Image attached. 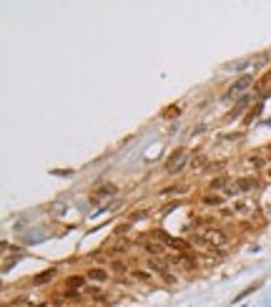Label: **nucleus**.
<instances>
[{"instance_id": "39448f33", "label": "nucleus", "mask_w": 271, "mask_h": 307, "mask_svg": "<svg viewBox=\"0 0 271 307\" xmlns=\"http://www.w3.org/2000/svg\"><path fill=\"white\" fill-rule=\"evenodd\" d=\"M86 280L88 282H96V285H106L110 280V272L103 270V267H91V270L86 272Z\"/></svg>"}, {"instance_id": "20e7f679", "label": "nucleus", "mask_w": 271, "mask_h": 307, "mask_svg": "<svg viewBox=\"0 0 271 307\" xmlns=\"http://www.w3.org/2000/svg\"><path fill=\"white\" fill-rule=\"evenodd\" d=\"M209 166V156L204 151H193L191 154V159H188V169L193 171V174H199V171H204Z\"/></svg>"}, {"instance_id": "a211bd4d", "label": "nucleus", "mask_w": 271, "mask_h": 307, "mask_svg": "<svg viewBox=\"0 0 271 307\" xmlns=\"http://www.w3.org/2000/svg\"><path fill=\"white\" fill-rule=\"evenodd\" d=\"M266 176H269V179H271V166H269V169H266Z\"/></svg>"}, {"instance_id": "f03ea898", "label": "nucleus", "mask_w": 271, "mask_h": 307, "mask_svg": "<svg viewBox=\"0 0 271 307\" xmlns=\"http://www.w3.org/2000/svg\"><path fill=\"white\" fill-rule=\"evenodd\" d=\"M188 159H191V156H188V151H186V149H176V151L171 154V156L166 159L163 171H166V174H171V176H173V174H181V171H183V166L188 164Z\"/></svg>"}, {"instance_id": "0eeeda50", "label": "nucleus", "mask_w": 271, "mask_h": 307, "mask_svg": "<svg viewBox=\"0 0 271 307\" xmlns=\"http://www.w3.org/2000/svg\"><path fill=\"white\" fill-rule=\"evenodd\" d=\"M261 184H259V179H254V176H246V179H236V189H239V194H251V191H256Z\"/></svg>"}, {"instance_id": "f8f14e48", "label": "nucleus", "mask_w": 271, "mask_h": 307, "mask_svg": "<svg viewBox=\"0 0 271 307\" xmlns=\"http://www.w3.org/2000/svg\"><path fill=\"white\" fill-rule=\"evenodd\" d=\"M55 277V270H46L43 275H38V277H33V285H46V282H51Z\"/></svg>"}, {"instance_id": "1a4fd4ad", "label": "nucleus", "mask_w": 271, "mask_h": 307, "mask_svg": "<svg viewBox=\"0 0 271 307\" xmlns=\"http://www.w3.org/2000/svg\"><path fill=\"white\" fill-rule=\"evenodd\" d=\"M231 181H234V179H228V176H221V179H214V181L209 184V189H211V191H218V189H223V191H226V186H228Z\"/></svg>"}, {"instance_id": "9d476101", "label": "nucleus", "mask_w": 271, "mask_h": 307, "mask_svg": "<svg viewBox=\"0 0 271 307\" xmlns=\"http://www.w3.org/2000/svg\"><path fill=\"white\" fill-rule=\"evenodd\" d=\"M204 207H221L223 204V197H218V194H204Z\"/></svg>"}, {"instance_id": "9b49d317", "label": "nucleus", "mask_w": 271, "mask_h": 307, "mask_svg": "<svg viewBox=\"0 0 271 307\" xmlns=\"http://www.w3.org/2000/svg\"><path fill=\"white\" fill-rule=\"evenodd\" d=\"M249 101H251L249 96H241V98H239V103L234 106V113H231V116H228V119H239V116H241V111L246 108V103H249Z\"/></svg>"}, {"instance_id": "ddd939ff", "label": "nucleus", "mask_w": 271, "mask_h": 307, "mask_svg": "<svg viewBox=\"0 0 271 307\" xmlns=\"http://www.w3.org/2000/svg\"><path fill=\"white\" fill-rule=\"evenodd\" d=\"M110 272H113V275H126V272H131V270H128V267H126L121 259H113V262H110Z\"/></svg>"}, {"instance_id": "423d86ee", "label": "nucleus", "mask_w": 271, "mask_h": 307, "mask_svg": "<svg viewBox=\"0 0 271 307\" xmlns=\"http://www.w3.org/2000/svg\"><path fill=\"white\" fill-rule=\"evenodd\" d=\"M115 191H118V189H115L113 184H103V186H98V189L93 191V202H96V204H101V202H106V199L115 197Z\"/></svg>"}, {"instance_id": "6e6552de", "label": "nucleus", "mask_w": 271, "mask_h": 307, "mask_svg": "<svg viewBox=\"0 0 271 307\" xmlns=\"http://www.w3.org/2000/svg\"><path fill=\"white\" fill-rule=\"evenodd\" d=\"M251 212H254V204L251 202H236L234 204V214H239V217H246Z\"/></svg>"}, {"instance_id": "f257e3e1", "label": "nucleus", "mask_w": 271, "mask_h": 307, "mask_svg": "<svg viewBox=\"0 0 271 307\" xmlns=\"http://www.w3.org/2000/svg\"><path fill=\"white\" fill-rule=\"evenodd\" d=\"M188 242H191V244L209 247V249H221V247L228 244V234L221 232V229H216V227H204L201 232H193V234L188 237Z\"/></svg>"}, {"instance_id": "4468645a", "label": "nucleus", "mask_w": 271, "mask_h": 307, "mask_svg": "<svg viewBox=\"0 0 271 307\" xmlns=\"http://www.w3.org/2000/svg\"><path fill=\"white\" fill-rule=\"evenodd\" d=\"M83 282H86V277H68V290H73V292H81V287H83Z\"/></svg>"}, {"instance_id": "dca6fc26", "label": "nucleus", "mask_w": 271, "mask_h": 307, "mask_svg": "<svg viewBox=\"0 0 271 307\" xmlns=\"http://www.w3.org/2000/svg\"><path fill=\"white\" fill-rule=\"evenodd\" d=\"M146 217H148V212H138V214H131V219H128V222H131V224H136V222H141V219H146Z\"/></svg>"}, {"instance_id": "2eb2a0df", "label": "nucleus", "mask_w": 271, "mask_h": 307, "mask_svg": "<svg viewBox=\"0 0 271 307\" xmlns=\"http://www.w3.org/2000/svg\"><path fill=\"white\" fill-rule=\"evenodd\" d=\"M131 277L138 280V282H151V275L146 270H131Z\"/></svg>"}, {"instance_id": "7ed1b4c3", "label": "nucleus", "mask_w": 271, "mask_h": 307, "mask_svg": "<svg viewBox=\"0 0 271 307\" xmlns=\"http://www.w3.org/2000/svg\"><path fill=\"white\" fill-rule=\"evenodd\" d=\"M254 83V76L251 73H246V76H241V78L239 81H234V83H231V88H228V93H226V98H236V96H241L249 86Z\"/></svg>"}, {"instance_id": "f3484780", "label": "nucleus", "mask_w": 271, "mask_h": 307, "mask_svg": "<svg viewBox=\"0 0 271 307\" xmlns=\"http://www.w3.org/2000/svg\"><path fill=\"white\" fill-rule=\"evenodd\" d=\"M166 116H178V106H171V108H166Z\"/></svg>"}]
</instances>
